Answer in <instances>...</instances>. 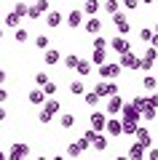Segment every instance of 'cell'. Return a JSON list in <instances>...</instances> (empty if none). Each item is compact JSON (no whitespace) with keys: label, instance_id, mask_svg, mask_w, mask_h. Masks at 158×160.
<instances>
[{"label":"cell","instance_id":"6da1fadb","mask_svg":"<svg viewBox=\"0 0 158 160\" xmlns=\"http://www.w3.org/2000/svg\"><path fill=\"white\" fill-rule=\"evenodd\" d=\"M121 69H123V67H121L118 62H110V64L105 62V64H99V78L102 80H115L121 75Z\"/></svg>","mask_w":158,"mask_h":160},{"label":"cell","instance_id":"7a4b0ae2","mask_svg":"<svg viewBox=\"0 0 158 160\" xmlns=\"http://www.w3.org/2000/svg\"><path fill=\"white\" fill-rule=\"evenodd\" d=\"M139 62H142V59L137 56L131 48H129V51H123V53H121V59H118V64H121V67H126V69H139Z\"/></svg>","mask_w":158,"mask_h":160},{"label":"cell","instance_id":"3957f363","mask_svg":"<svg viewBox=\"0 0 158 160\" xmlns=\"http://www.w3.org/2000/svg\"><path fill=\"white\" fill-rule=\"evenodd\" d=\"M105 131L110 133L113 139L123 136V126H121V118H115V115H107V123H105Z\"/></svg>","mask_w":158,"mask_h":160},{"label":"cell","instance_id":"277c9868","mask_svg":"<svg viewBox=\"0 0 158 160\" xmlns=\"http://www.w3.org/2000/svg\"><path fill=\"white\" fill-rule=\"evenodd\" d=\"M121 107H123V99H121L118 93H110V96H107V107H105V112H107V115H121Z\"/></svg>","mask_w":158,"mask_h":160},{"label":"cell","instance_id":"5b68a950","mask_svg":"<svg viewBox=\"0 0 158 160\" xmlns=\"http://www.w3.org/2000/svg\"><path fill=\"white\" fill-rule=\"evenodd\" d=\"M27 155H30V147H27V144H22V142H14V144H11V149H8V158H11V160L27 158Z\"/></svg>","mask_w":158,"mask_h":160},{"label":"cell","instance_id":"8992f818","mask_svg":"<svg viewBox=\"0 0 158 160\" xmlns=\"http://www.w3.org/2000/svg\"><path fill=\"white\" fill-rule=\"evenodd\" d=\"M99 96H110V93H118V86H115L113 80H102V83H96V88H94Z\"/></svg>","mask_w":158,"mask_h":160},{"label":"cell","instance_id":"52a82bcc","mask_svg":"<svg viewBox=\"0 0 158 160\" xmlns=\"http://www.w3.org/2000/svg\"><path fill=\"white\" fill-rule=\"evenodd\" d=\"M105 123H107V112H94L91 115V128H94L96 133L105 131Z\"/></svg>","mask_w":158,"mask_h":160},{"label":"cell","instance_id":"ba28073f","mask_svg":"<svg viewBox=\"0 0 158 160\" xmlns=\"http://www.w3.org/2000/svg\"><path fill=\"white\" fill-rule=\"evenodd\" d=\"M80 24H83V11H67V27H73V29H78Z\"/></svg>","mask_w":158,"mask_h":160},{"label":"cell","instance_id":"9c48e42d","mask_svg":"<svg viewBox=\"0 0 158 160\" xmlns=\"http://www.w3.org/2000/svg\"><path fill=\"white\" fill-rule=\"evenodd\" d=\"M110 48H113L115 53H123V51H129L131 46H129V40L121 35V38H113V40H110Z\"/></svg>","mask_w":158,"mask_h":160},{"label":"cell","instance_id":"30bf717a","mask_svg":"<svg viewBox=\"0 0 158 160\" xmlns=\"http://www.w3.org/2000/svg\"><path fill=\"white\" fill-rule=\"evenodd\" d=\"M27 99H30V104H35V107H40V104L46 102V91H43V88L38 86V88H32V91H30V96H27Z\"/></svg>","mask_w":158,"mask_h":160},{"label":"cell","instance_id":"8fae6325","mask_svg":"<svg viewBox=\"0 0 158 160\" xmlns=\"http://www.w3.org/2000/svg\"><path fill=\"white\" fill-rule=\"evenodd\" d=\"M46 24H48L51 29L59 27V24H62V13H59V11H51V8H48V11H46Z\"/></svg>","mask_w":158,"mask_h":160},{"label":"cell","instance_id":"7c38bea8","mask_svg":"<svg viewBox=\"0 0 158 160\" xmlns=\"http://www.w3.org/2000/svg\"><path fill=\"white\" fill-rule=\"evenodd\" d=\"M43 59H46V64L51 67V64H59V62H62V53H59V51H54V48H46Z\"/></svg>","mask_w":158,"mask_h":160},{"label":"cell","instance_id":"4fadbf2b","mask_svg":"<svg viewBox=\"0 0 158 160\" xmlns=\"http://www.w3.org/2000/svg\"><path fill=\"white\" fill-rule=\"evenodd\" d=\"M43 109H48L51 115H59V112H62V104H59V99H48V96H46Z\"/></svg>","mask_w":158,"mask_h":160},{"label":"cell","instance_id":"5bb4252c","mask_svg":"<svg viewBox=\"0 0 158 160\" xmlns=\"http://www.w3.org/2000/svg\"><path fill=\"white\" fill-rule=\"evenodd\" d=\"M134 136H137V142H139L145 149L150 147V142H153V139H150V131H147V128H137V133H134Z\"/></svg>","mask_w":158,"mask_h":160},{"label":"cell","instance_id":"9a60e30c","mask_svg":"<svg viewBox=\"0 0 158 160\" xmlns=\"http://www.w3.org/2000/svg\"><path fill=\"white\" fill-rule=\"evenodd\" d=\"M19 22H22V16H19V13H6V16H3V27H11V29H16L19 27Z\"/></svg>","mask_w":158,"mask_h":160},{"label":"cell","instance_id":"2e32d148","mask_svg":"<svg viewBox=\"0 0 158 160\" xmlns=\"http://www.w3.org/2000/svg\"><path fill=\"white\" fill-rule=\"evenodd\" d=\"M91 62L99 67V64L107 62V48H94V53H91Z\"/></svg>","mask_w":158,"mask_h":160},{"label":"cell","instance_id":"e0dca14e","mask_svg":"<svg viewBox=\"0 0 158 160\" xmlns=\"http://www.w3.org/2000/svg\"><path fill=\"white\" fill-rule=\"evenodd\" d=\"M142 88H145L147 93H153L158 88V80H155V75H145V78H142Z\"/></svg>","mask_w":158,"mask_h":160},{"label":"cell","instance_id":"ac0fdd59","mask_svg":"<svg viewBox=\"0 0 158 160\" xmlns=\"http://www.w3.org/2000/svg\"><path fill=\"white\" fill-rule=\"evenodd\" d=\"M121 126H123V133L126 136H131V133H137V120H129V118H121Z\"/></svg>","mask_w":158,"mask_h":160},{"label":"cell","instance_id":"d6986e66","mask_svg":"<svg viewBox=\"0 0 158 160\" xmlns=\"http://www.w3.org/2000/svg\"><path fill=\"white\" fill-rule=\"evenodd\" d=\"M91 147H94L96 152H105V149H107V136L96 133V136H94V142H91Z\"/></svg>","mask_w":158,"mask_h":160},{"label":"cell","instance_id":"ffe728a7","mask_svg":"<svg viewBox=\"0 0 158 160\" xmlns=\"http://www.w3.org/2000/svg\"><path fill=\"white\" fill-rule=\"evenodd\" d=\"M99 29H102V22H99L96 16H91L89 22H86V32H89V35H96Z\"/></svg>","mask_w":158,"mask_h":160},{"label":"cell","instance_id":"44dd1931","mask_svg":"<svg viewBox=\"0 0 158 160\" xmlns=\"http://www.w3.org/2000/svg\"><path fill=\"white\" fill-rule=\"evenodd\" d=\"M96 11H99V0H83V13L94 16Z\"/></svg>","mask_w":158,"mask_h":160},{"label":"cell","instance_id":"7402d4cb","mask_svg":"<svg viewBox=\"0 0 158 160\" xmlns=\"http://www.w3.org/2000/svg\"><path fill=\"white\" fill-rule=\"evenodd\" d=\"M142 155H145V147H142L139 142H134V144H131V147H129V158H134V160H139Z\"/></svg>","mask_w":158,"mask_h":160},{"label":"cell","instance_id":"603a6c76","mask_svg":"<svg viewBox=\"0 0 158 160\" xmlns=\"http://www.w3.org/2000/svg\"><path fill=\"white\" fill-rule=\"evenodd\" d=\"M70 93H75V96H83V93H86L83 80H73V83H70Z\"/></svg>","mask_w":158,"mask_h":160},{"label":"cell","instance_id":"cb8c5ba5","mask_svg":"<svg viewBox=\"0 0 158 160\" xmlns=\"http://www.w3.org/2000/svg\"><path fill=\"white\" fill-rule=\"evenodd\" d=\"M59 126H62L64 131H67V128H73V126H75V115H70V112H64L62 118H59Z\"/></svg>","mask_w":158,"mask_h":160},{"label":"cell","instance_id":"d4e9b609","mask_svg":"<svg viewBox=\"0 0 158 160\" xmlns=\"http://www.w3.org/2000/svg\"><path fill=\"white\" fill-rule=\"evenodd\" d=\"M83 102L89 104V107H96V104H99V93H96V91H86L83 93Z\"/></svg>","mask_w":158,"mask_h":160},{"label":"cell","instance_id":"484cf974","mask_svg":"<svg viewBox=\"0 0 158 160\" xmlns=\"http://www.w3.org/2000/svg\"><path fill=\"white\" fill-rule=\"evenodd\" d=\"M78 75H91V62L89 59H78Z\"/></svg>","mask_w":158,"mask_h":160},{"label":"cell","instance_id":"4316f807","mask_svg":"<svg viewBox=\"0 0 158 160\" xmlns=\"http://www.w3.org/2000/svg\"><path fill=\"white\" fill-rule=\"evenodd\" d=\"M32 8L40 13V16H46V11L51 8V3H48V0H35V3H32Z\"/></svg>","mask_w":158,"mask_h":160},{"label":"cell","instance_id":"83f0119b","mask_svg":"<svg viewBox=\"0 0 158 160\" xmlns=\"http://www.w3.org/2000/svg\"><path fill=\"white\" fill-rule=\"evenodd\" d=\"M145 62H158V48L155 46H153V43H150V46H147V51H145Z\"/></svg>","mask_w":158,"mask_h":160},{"label":"cell","instance_id":"f1b7e54d","mask_svg":"<svg viewBox=\"0 0 158 160\" xmlns=\"http://www.w3.org/2000/svg\"><path fill=\"white\" fill-rule=\"evenodd\" d=\"M35 48H38V51H46V48H48V35H38V38H35Z\"/></svg>","mask_w":158,"mask_h":160},{"label":"cell","instance_id":"f546056e","mask_svg":"<svg viewBox=\"0 0 158 160\" xmlns=\"http://www.w3.org/2000/svg\"><path fill=\"white\" fill-rule=\"evenodd\" d=\"M80 152H83V147H80V142H73V144L67 147V155H70V158H78Z\"/></svg>","mask_w":158,"mask_h":160},{"label":"cell","instance_id":"4dcf8cb0","mask_svg":"<svg viewBox=\"0 0 158 160\" xmlns=\"http://www.w3.org/2000/svg\"><path fill=\"white\" fill-rule=\"evenodd\" d=\"M121 8V0H105V11L107 13H115Z\"/></svg>","mask_w":158,"mask_h":160},{"label":"cell","instance_id":"1f68e13d","mask_svg":"<svg viewBox=\"0 0 158 160\" xmlns=\"http://www.w3.org/2000/svg\"><path fill=\"white\" fill-rule=\"evenodd\" d=\"M64 67L75 69V67H78V56H75V53H67V56H64Z\"/></svg>","mask_w":158,"mask_h":160},{"label":"cell","instance_id":"d6a6232c","mask_svg":"<svg viewBox=\"0 0 158 160\" xmlns=\"http://www.w3.org/2000/svg\"><path fill=\"white\" fill-rule=\"evenodd\" d=\"M30 40V32L24 27H16V43H27Z\"/></svg>","mask_w":158,"mask_h":160},{"label":"cell","instance_id":"836d02e7","mask_svg":"<svg viewBox=\"0 0 158 160\" xmlns=\"http://www.w3.org/2000/svg\"><path fill=\"white\" fill-rule=\"evenodd\" d=\"M131 104H134V107L142 112V109L147 107V96H134V99H131Z\"/></svg>","mask_w":158,"mask_h":160},{"label":"cell","instance_id":"e575fe53","mask_svg":"<svg viewBox=\"0 0 158 160\" xmlns=\"http://www.w3.org/2000/svg\"><path fill=\"white\" fill-rule=\"evenodd\" d=\"M94 48H110V40L102 38V35H96V38H94Z\"/></svg>","mask_w":158,"mask_h":160},{"label":"cell","instance_id":"d590c367","mask_svg":"<svg viewBox=\"0 0 158 160\" xmlns=\"http://www.w3.org/2000/svg\"><path fill=\"white\" fill-rule=\"evenodd\" d=\"M27 8H30L27 3H16V6H14V13H19V16L24 19V16H27Z\"/></svg>","mask_w":158,"mask_h":160},{"label":"cell","instance_id":"8d00e7d4","mask_svg":"<svg viewBox=\"0 0 158 160\" xmlns=\"http://www.w3.org/2000/svg\"><path fill=\"white\" fill-rule=\"evenodd\" d=\"M46 83H48V75H46V72H38V75H35V86H40V88H43Z\"/></svg>","mask_w":158,"mask_h":160},{"label":"cell","instance_id":"74e56055","mask_svg":"<svg viewBox=\"0 0 158 160\" xmlns=\"http://www.w3.org/2000/svg\"><path fill=\"white\" fill-rule=\"evenodd\" d=\"M51 118H54V115H51L48 109H40V115H38V120H40V123H46V126L51 123Z\"/></svg>","mask_w":158,"mask_h":160},{"label":"cell","instance_id":"f35d334b","mask_svg":"<svg viewBox=\"0 0 158 160\" xmlns=\"http://www.w3.org/2000/svg\"><path fill=\"white\" fill-rule=\"evenodd\" d=\"M110 16H113L115 27H118V24H123V22H126V13H123V11H115V13H110Z\"/></svg>","mask_w":158,"mask_h":160},{"label":"cell","instance_id":"ab89813d","mask_svg":"<svg viewBox=\"0 0 158 160\" xmlns=\"http://www.w3.org/2000/svg\"><path fill=\"white\" fill-rule=\"evenodd\" d=\"M155 118V107H145L142 109V120H153Z\"/></svg>","mask_w":158,"mask_h":160},{"label":"cell","instance_id":"60d3db41","mask_svg":"<svg viewBox=\"0 0 158 160\" xmlns=\"http://www.w3.org/2000/svg\"><path fill=\"white\" fill-rule=\"evenodd\" d=\"M43 91H46V96H54V93H57V83H51V80H48V83L43 86Z\"/></svg>","mask_w":158,"mask_h":160},{"label":"cell","instance_id":"b9f144b4","mask_svg":"<svg viewBox=\"0 0 158 160\" xmlns=\"http://www.w3.org/2000/svg\"><path fill=\"white\" fill-rule=\"evenodd\" d=\"M123 3V8H129V11H137L139 8V0H121Z\"/></svg>","mask_w":158,"mask_h":160},{"label":"cell","instance_id":"7bdbcfd3","mask_svg":"<svg viewBox=\"0 0 158 160\" xmlns=\"http://www.w3.org/2000/svg\"><path fill=\"white\" fill-rule=\"evenodd\" d=\"M139 38L145 43H153V29H139Z\"/></svg>","mask_w":158,"mask_h":160},{"label":"cell","instance_id":"ee69618b","mask_svg":"<svg viewBox=\"0 0 158 160\" xmlns=\"http://www.w3.org/2000/svg\"><path fill=\"white\" fill-rule=\"evenodd\" d=\"M118 32H121V35H129V32H131V24H129V19H126L123 24H118Z\"/></svg>","mask_w":158,"mask_h":160},{"label":"cell","instance_id":"f6af8a7d","mask_svg":"<svg viewBox=\"0 0 158 160\" xmlns=\"http://www.w3.org/2000/svg\"><path fill=\"white\" fill-rule=\"evenodd\" d=\"M147 107H155V109H158V93H155V91L147 96Z\"/></svg>","mask_w":158,"mask_h":160},{"label":"cell","instance_id":"bcb514c9","mask_svg":"<svg viewBox=\"0 0 158 160\" xmlns=\"http://www.w3.org/2000/svg\"><path fill=\"white\" fill-rule=\"evenodd\" d=\"M6 102H8V91L0 86V104H6Z\"/></svg>","mask_w":158,"mask_h":160},{"label":"cell","instance_id":"7dc6e473","mask_svg":"<svg viewBox=\"0 0 158 160\" xmlns=\"http://www.w3.org/2000/svg\"><path fill=\"white\" fill-rule=\"evenodd\" d=\"M6 78H8V75H6V69L0 67V86H3V83H6Z\"/></svg>","mask_w":158,"mask_h":160},{"label":"cell","instance_id":"c3c4849f","mask_svg":"<svg viewBox=\"0 0 158 160\" xmlns=\"http://www.w3.org/2000/svg\"><path fill=\"white\" fill-rule=\"evenodd\" d=\"M8 118V112H6V107H0V123H3V120Z\"/></svg>","mask_w":158,"mask_h":160},{"label":"cell","instance_id":"681fc988","mask_svg":"<svg viewBox=\"0 0 158 160\" xmlns=\"http://www.w3.org/2000/svg\"><path fill=\"white\" fill-rule=\"evenodd\" d=\"M155 0H139V6H153Z\"/></svg>","mask_w":158,"mask_h":160},{"label":"cell","instance_id":"f907efd6","mask_svg":"<svg viewBox=\"0 0 158 160\" xmlns=\"http://www.w3.org/2000/svg\"><path fill=\"white\" fill-rule=\"evenodd\" d=\"M153 46L158 48V32H153Z\"/></svg>","mask_w":158,"mask_h":160},{"label":"cell","instance_id":"816d5d0a","mask_svg":"<svg viewBox=\"0 0 158 160\" xmlns=\"http://www.w3.org/2000/svg\"><path fill=\"white\" fill-rule=\"evenodd\" d=\"M150 158H155V160H158V149H150Z\"/></svg>","mask_w":158,"mask_h":160},{"label":"cell","instance_id":"f5cc1de1","mask_svg":"<svg viewBox=\"0 0 158 160\" xmlns=\"http://www.w3.org/2000/svg\"><path fill=\"white\" fill-rule=\"evenodd\" d=\"M0 40H3V27H0Z\"/></svg>","mask_w":158,"mask_h":160},{"label":"cell","instance_id":"db71d44e","mask_svg":"<svg viewBox=\"0 0 158 160\" xmlns=\"http://www.w3.org/2000/svg\"><path fill=\"white\" fill-rule=\"evenodd\" d=\"M3 158H6V155H3V152H0V160H3Z\"/></svg>","mask_w":158,"mask_h":160},{"label":"cell","instance_id":"11a10c76","mask_svg":"<svg viewBox=\"0 0 158 160\" xmlns=\"http://www.w3.org/2000/svg\"><path fill=\"white\" fill-rule=\"evenodd\" d=\"M0 19H3V8H0Z\"/></svg>","mask_w":158,"mask_h":160},{"label":"cell","instance_id":"9f6ffc18","mask_svg":"<svg viewBox=\"0 0 158 160\" xmlns=\"http://www.w3.org/2000/svg\"><path fill=\"white\" fill-rule=\"evenodd\" d=\"M78 3H83V0H78Z\"/></svg>","mask_w":158,"mask_h":160},{"label":"cell","instance_id":"6f0895ef","mask_svg":"<svg viewBox=\"0 0 158 160\" xmlns=\"http://www.w3.org/2000/svg\"><path fill=\"white\" fill-rule=\"evenodd\" d=\"M155 80H158V75H155Z\"/></svg>","mask_w":158,"mask_h":160},{"label":"cell","instance_id":"680465c9","mask_svg":"<svg viewBox=\"0 0 158 160\" xmlns=\"http://www.w3.org/2000/svg\"><path fill=\"white\" fill-rule=\"evenodd\" d=\"M32 3H35V0H32Z\"/></svg>","mask_w":158,"mask_h":160}]
</instances>
